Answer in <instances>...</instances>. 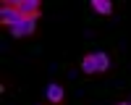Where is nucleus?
Here are the masks:
<instances>
[{"mask_svg": "<svg viewBox=\"0 0 131 105\" xmlns=\"http://www.w3.org/2000/svg\"><path fill=\"white\" fill-rule=\"evenodd\" d=\"M79 66H81V71L86 74V76H100V74H105L107 68H110V55L102 52V50L86 52V55L79 60Z\"/></svg>", "mask_w": 131, "mask_h": 105, "instance_id": "f257e3e1", "label": "nucleus"}, {"mask_svg": "<svg viewBox=\"0 0 131 105\" xmlns=\"http://www.w3.org/2000/svg\"><path fill=\"white\" fill-rule=\"evenodd\" d=\"M18 21H24V13L16 5H3L0 8V24L3 26H16Z\"/></svg>", "mask_w": 131, "mask_h": 105, "instance_id": "f03ea898", "label": "nucleus"}, {"mask_svg": "<svg viewBox=\"0 0 131 105\" xmlns=\"http://www.w3.org/2000/svg\"><path fill=\"white\" fill-rule=\"evenodd\" d=\"M34 18H24V21H18L16 26H10V34H13L16 39H21V37H31L34 34Z\"/></svg>", "mask_w": 131, "mask_h": 105, "instance_id": "7ed1b4c3", "label": "nucleus"}, {"mask_svg": "<svg viewBox=\"0 0 131 105\" xmlns=\"http://www.w3.org/2000/svg\"><path fill=\"white\" fill-rule=\"evenodd\" d=\"M39 3L42 0H21V13H24V18H39Z\"/></svg>", "mask_w": 131, "mask_h": 105, "instance_id": "20e7f679", "label": "nucleus"}, {"mask_svg": "<svg viewBox=\"0 0 131 105\" xmlns=\"http://www.w3.org/2000/svg\"><path fill=\"white\" fill-rule=\"evenodd\" d=\"M45 97H47L52 105H60V102H63V97H66V92H63V87H60V84L50 81V84H47V89H45Z\"/></svg>", "mask_w": 131, "mask_h": 105, "instance_id": "39448f33", "label": "nucleus"}, {"mask_svg": "<svg viewBox=\"0 0 131 105\" xmlns=\"http://www.w3.org/2000/svg\"><path fill=\"white\" fill-rule=\"evenodd\" d=\"M89 5L94 13H100V16H110L113 13V0H89Z\"/></svg>", "mask_w": 131, "mask_h": 105, "instance_id": "423d86ee", "label": "nucleus"}, {"mask_svg": "<svg viewBox=\"0 0 131 105\" xmlns=\"http://www.w3.org/2000/svg\"><path fill=\"white\" fill-rule=\"evenodd\" d=\"M0 3H3V5H16V8H18L21 0H0Z\"/></svg>", "mask_w": 131, "mask_h": 105, "instance_id": "0eeeda50", "label": "nucleus"}, {"mask_svg": "<svg viewBox=\"0 0 131 105\" xmlns=\"http://www.w3.org/2000/svg\"><path fill=\"white\" fill-rule=\"evenodd\" d=\"M118 105H128V102H118Z\"/></svg>", "mask_w": 131, "mask_h": 105, "instance_id": "6e6552de", "label": "nucleus"}, {"mask_svg": "<svg viewBox=\"0 0 131 105\" xmlns=\"http://www.w3.org/2000/svg\"><path fill=\"white\" fill-rule=\"evenodd\" d=\"M128 105H131V102H128Z\"/></svg>", "mask_w": 131, "mask_h": 105, "instance_id": "1a4fd4ad", "label": "nucleus"}]
</instances>
